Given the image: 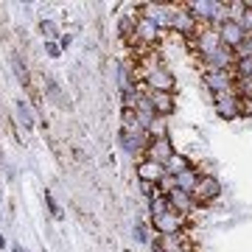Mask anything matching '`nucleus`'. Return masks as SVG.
Instances as JSON below:
<instances>
[{"instance_id":"1","label":"nucleus","mask_w":252,"mask_h":252,"mask_svg":"<svg viewBox=\"0 0 252 252\" xmlns=\"http://www.w3.org/2000/svg\"><path fill=\"white\" fill-rule=\"evenodd\" d=\"M190 196H193V205L196 207L216 202L221 196V182H219V177H213V174H199V182H196V188L190 190Z\"/></svg>"},{"instance_id":"2","label":"nucleus","mask_w":252,"mask_h":252,"mask_svg":"<svg viewBox=\"0 0 252 252\" xmlns=\"http://www.w3.org/2000/svg\"><path fill=\"white\" fill-rule=\"evenodd\" d=\"M213 28H216V34H219V42H221L224 48H230V51H235V48L247 39V31L241 28V23H238L235 17H224Z\"/></svg>"},{"instance_id":"3","label":"nucleus","mask_w":252,"mask_h":252,"mask_svg":"<svg viewBox=\"0 0 252 252\" xmlns=\"http://www.w3.org/2000/svg\"><path fill=\"white\" fill-rule=\"evenodd\" d=\"M140 84H146V90H152V93H174L177 79H174V73L165 64H160V67H154V70L146 73Z\"/></svg>"},{"instance_id":"4","label":"nucleus","mask_w":252,"mask_h":252,"mask_svg":"<svg viewBox=\"0 0 252 252\" xmlns=\"http://www.w3.org/2000/svg\"><path fill=\"white\" fill-rule=\"evenodd\" d=\"M233 70H205L202 73V84H205L210 95L216 98V95H224V93H233Z\"/></svg>"},{"instance_id":"5","label":"nucleus","mask_w":252,"mask_h":252,"mask_svg":"<svg viewBox=\"0 0 252 252\" xmlns=\"http://www.w3.org/2000/svg\"><path fill=\"white\" fill-rule=\"evenodd\" d=\"M165 26L171 28V31H177V34L190 36L193 31H196V20L190 17V11L185 9V6H177V9L168 11V17H165Z\"/></svg>"},{"instance_id":"6","label":"nucleus","mask_w":252,"mask_h":252,"mask_svg":"<svg viewBox=\"0 0 252 252\" xmlns=\"http://www.w3.org/2000/svg\"><path fill=\"white\" fill-rule=\"evenodd\" d=\"M185 221H188V216L168 210V213H162V216L152 219V227L157 230V235H180L182 227H185Z\"/></svg>"},{"instance_id":"7","label":"nucleus","mask_w":252,"mask_h":252,"mask_svg":"<svg viewBox=\"0 0 252 252\" xmlns=\"http://www.w3.org/2000/svg\"><path fill=\"white\" fill-rule=\"evenodd\" d=\"M202 62H205V70H233L235 54L230 51V48L219 45L216 51H210L207 56H202Z\"/></svg>"},{"instance_id":"8","label":"nucleus","mask_w":252,"mask_h":252,"mask_svg":"<svg viewBox=\"0 0 252 252\" xmlns=\"http://www.w3.org/2000/svg\"><path fill=\"white\" fill-rule=\"evenodd\" d=\"M118 140L129 154H137V152H146V146L152 143V137L146 135V129H137V132H129V129H121L118 132Z\"/></svg>"},{"instance_id":"9","label":"nucleus","mask_w":252,"mask_h":252,"mask_svg":"<svg viewBox=\"0 0 252 252\" xmlns=\"http://www.w3.org/2000/svg\"><path fill=\"white\" fill-rule=\"evenodd\" d=\"M174 157V146H171V137H157V140H152V143L146 146V160L152 162H160V165H165V162Z\"/></svg>"},{"instance_id":"10","label":"nucleus","mask_w":252,"mask_h":252,"mask_svg":"<svg viewBox=\"0 0 252 252\" xmlns=\"http://www.w3.org/2000/svg\"><path fill=\"white\" fill-rule=\"evenodd\" d=\"M146 98H149V104H152L154 115L157 118H168L174 115V109H177V98H174V93H146Z\"/></svg>"},{"instance_id":"11","label":"nucleus","mask_w":252,"mask_h":252,"mask_svg":"<svg viewBox=\"0 0 252 252\" xmlns=\"http://www.w3.org/2000/svg\"><path fill=\"white\" fill-rule=\"evenodd\" d=\"M39 81H42V87H45V95L54 101L56 107H59V109H70V101H67L62 84H59L54 76H39Z\"/></svg>"},{"instance_id":"12","label":"nucleus","mask_w":252,"mask_h":252,"mask_svg":"<svg viewBox=\"0 0 252 252\" xmlns=\"http://www.w3.org/2000/svg\"><path fill=\"white\" fill-rule=\"evenodd\" d=\"M135 174H137V180L140 182H152V185H157V182L165 177V168H162L160 162H152V160H140L137 162V168H135Z\"/></svg>"},{"instance_id":"13","label":"nucleus","mask_w":252,"mask_h":252,"mask_svg":"<svg viewBox=\"0 0 252 252\" xmlns=\"http://www.w3.org/2000/svg\"><path fill=\"white\" fill-rule=\"evenodd\" d=\"M213 104H216L219 118H224V121H235V118H238V95H235V93L216 95V98H213Z\"/></svg>"},{"instance_id":"14","label":"nucleus","mask_w":252,"mask_h":252,"mask_svg":"<svg viewBox=\"0 0 252 252\" xmlns=\"http://www.w3.org/2000/svg\"><path fill=\"white\" fill-rule=\"evenodd\" d=\"M168 207H171L174 213H182V216H190V213L196 210L193 196H190V193H185V190H180V188L168 193Z\"/></svg>"},{"instance_id":"15","label":"nucleus","mask_w":252,"mask_h":252,"mask_svg":"<svg viewBox=\"0 0 252 252\" xmlns=\"http://www.w3.org/2000/svg\"><path fill=\"white\" fill-rule=\"evenodd\" d=\"M157 244H160L165 252H193L188 241H185V235H157Z\"/></svg>"},{"instance_id":"16","label":"nucleus","mask_w":252,"mask_h":252,"mask_svg":"<svg viewBox=\"0 0 252 252\" xmlns=\"http://www.w3.org/2000/svg\"><path fill=\"white\" fill-rule=\"evenodd\" d=\"M199 168L193 165V168H188V171H182V174H177L174 180H177V188L180 190H185V193H190V190L196 188V182H199Z\"/></svg>"},{"instance_id":"17","label":"nucleus","mask_w":252,"mask_h":252,"mask_svg":"<svg viewBox=\"0 0 252 252\" xmlns=\"http://www.w3.org/2000/svg\"><path fill=\"white\" fill-rule=\"evenodd\" d=\"M162 168H165V174L177 177V174H182V171H188V168H193V162H190L188 157H185V154H177V152H174V157H171L168 162H165Z\"/></svg>"},{"instance_id":"18","label":"nucleus","mask_w":252,"mask_h":252,"mask_svg":"<svg viewBox=\"0 0 252 252\" xmlns=\"http://www.w3.org/2000/svg\"><path fill=\"white\" fill-rule=\"evenodd\" d=\"M135 23H137V14L132 11V14H121L118 17V34H121V39H132L135 36Z\"/></svg>"},{"instance_id":"19","label":"nucleus","mask_w":252,"mask_h":252,"mask_svg":"<svg viewBox=\"0 0 252 252\" xmlns=\"http://www.w3.org/2000/svg\"><path fill=\"white\" fill-rule=\"evenodd\" d=\"M171 207H168V196H154V199H149V213H152V219H157V216H162V213H168Z\"/></svg>"},{"instance_id":"20","label":"nucleus","mask_w":252,"mask_h":252,"mask_svg":"<svg viewBox=\"0 0 252 252\" xmlns=\"http://www.w3.org/2000/svg\"><path fill=\"white\" fill-rule=\"evenodd\" d=\"M11 64H14V73H17V79H20V84H23V87H26L28 81L34 79V76H31V73H28L26 62H20V54H14V56H11Z\"/></svg>"},{"instance_id":"21","label":"nucleus","mask_w":252,"mask_h":252,"mask_svg":"<svg viewBox=\"0 0 252 252\" xmlns=\"http://www.w3.org/2000/svg\"><path fill=\"white\" fill-rule=\"evenodd\" d=\"M17 115H20V121H23V126H26V129H31V126L36 124L34 115H31V107H28V101H23V98L17 101Z\"/></svg>"},{"instance_id":"22","label":"nucleus","mask_w":252,"mask_h":252,"mask_svg":"<svg viewBox=\"0 0 252 252\" xmlns=\"http://www.w3.org/2000/svg\"><path fill=\"white\" fill-rule=\"evenodd\" d=\"M235 20H238V23H241V28L247 31V34H250V31H252V3H244Z\"/></svg>"},{"instance_id":"23","label":"nucleus","mask_w":252,"mask_h":252,"mask_svg":"<svg viewBox=\"0 0 252 252\" xmlns=\"http://www.w3.org/2000/svg\"><path fill=\"white\" fill-rule=\"evenodd\" d=\"M146 135L152 137V140H157V137H168V129H165V124H162V118H157V121L146 129Z\"/></svg>"},{"instance_id":"24","label":"nucleus","mask_w":252,"mask_h":252,"mask_svg":"<svg viewBox=\"0 0 252 252\" xmlns=\"http://www.w3.org/2000/svg\"><path fill=\"white\" fill-rule=\"evenodd\" d=\"M42 199H45V205H48V210H51V216H54L56 221H59V219L64 216V213H62V207H59V205L54 202V196H51V190H45V193H42Z\"/></svg>"},{"instance_id":"25","label":"nucleus","mask_w":252,"mask_h":252,"mask_svg":"<svg viewBox=\"0 0 252 252\" xmlns=\"http://www.w3.org/2000/svg\"><path fill=\"white\" fill-rule=\"evenodd\" d=\"M135 238L140 244H149V230H146L143 221H135Z\"/></svg>"},{"instance_id":"26","label":"nucleus","mask_w":252,"mask_h":252,"mask_svg":"<svg viewBox=\"0 0 252 252\" xmlns=\"http://www.w3.org/2000/svg\"><path fill=\"white\" fill-rule=\"evenodd\" d=\"M39 31L45 36H56V23L54 20H42V23H39Z\"/></svg>"},{"instance_id":"27","label":"nucleus","mask_w":252,"mask_h":252,"mask_svg":"<svg viewBox=\"0 0 252 252\" xmlns=\"http://www.w3.org/2000/svg\"><path fill=\"white\" fill-rule=\"evenodd\" d=\"M45 54L51 56V59H59V54H62V48L54 45V42H45Z\"/></svg>"},{"instance_id":"28","label":"nucleus","mask_w":252,"mask_h":252,"mask_svg":"<svg viewBox=\"0 0 252 252\" xmlns=\"http://www.w3.org/2000/svg\"><path fill=\"white\" fill-rule=\"evenodd\" d=\"M70 42H73V36H70V34H62V36H59V45H62V48H67Z\"/></svg>"},{"instance_id":"29","label":"nucleus","mask_w":252,"mask_h":252,"mask_svg":"<svg viewBox=\"0 0 252 252\" xmlns=\"http://www.w3.org/2000/svg\"><path fill=\"white\" fill-rule=\"evenodd\" d=\"M152 252H165V250H162V247H160L157 241H152Z\"/></svg>"},{"instance_id":"30","label":"nucleus","mask_w":252,"mask_h":252,"mask_svg":"<svg viewBox=\"0 0 252 252\" xmlns=\"http://www.w3.org/2000/svg\"><path fill=\"white\" fill-rule=\"evenodd\" d=\"M3 247H6V238H3V235H0V250H3Z\"/></svg>"},{"instance_id":"31","label":"nucleus","mask_w":252,"mask_h":252,"mask_svg":"<svg viewBox=\"0 0 252 252\" xmlns=\"http://www.w3.org/2000/svg\"><path fill=\"white\" fill-rule=\"evenodd\" d=\"M0 165H3V152H0Z\"/></svg>"},{"instance_id":"32","label":"nucleus","mask_w":252,"mask_h":252,"mask_svg":"<svg viewBox=\"0 0 252 252\" xmlns=\"http://www.w3.org/2000/svg\"><path fill=\"white\" fill-rule=\"evenodd\" d=\"M124 252H132V250H124Z\"/></svg>"}]
</instances>
